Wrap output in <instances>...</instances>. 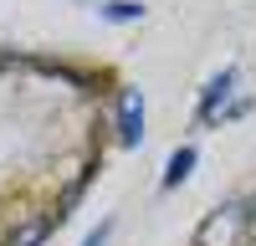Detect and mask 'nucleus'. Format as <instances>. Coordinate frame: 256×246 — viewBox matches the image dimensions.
<instances>
[{
	"label": "nucleus",
	"instance_id": "f257e3e1",
	"mask_svg": "<svg viewBox=\"0 0 256 246\" xmlns=\"http://www.w3.org/2000/svg\"><path fill=\"white\" fill-rule=\"evenodd\" d=\"M246 236H251L246 205L241 200H226V205H216V210L195 226V241H190V246H246Z\"/></svg>",
	"mask_w": 256,
	"mask_h": 246
},
{
	"label": "nucleus",
	"instance_id": "f03ea898",
	"mask_svg": "<svg viewBox=\"0 0 256 246\" xmlns=\"http://www.w3.org/2000/svg\"><path fill=\"white\" fill-rule=\"evenodd\" d=\"M118 144H123V149L144 144V92L138 88L118 92Z\"/></svg>",
	"mask_w": 256,
	"mask_h": 246
},
{
	"label": "nucleus",
	"instance_id": "7ed1b4c3",
	"mask_svg": "<svg viewBox=\"0 0 256 246\" xmlns=\"http://www.w3.org/2000/svg\"><path fill=\"white\" fill-rule=\"evenodd\" d=\"M230 88H236V67H220V77H210V82H205V98H200V108H195V123H200V128H210V123L220 118Z\"/></svg>",
	"mask_w": 256,
	"mask_h": 246
},
{
	"label": "nucleus",
	"instance_id": "20e7f679",
	"mask_svg": "<svg viewBox=\"0 0 256 246\" xmlns=\"http://www.w3.org/2000/svg\"><path fill=\"white\" fill-rule=\"evenodd\" d=\"M52 226H62V220H56V210H36V216L20 220V226H10L0 246H41V241L52 236Z\"/></svg>",
	"mask_w": 256,
	"mask_h": 246
},
{
	"label": "nucleus",
	"instance_id": "39448f33",
	"mask_svg": "<svg viewBox=\"0 0 256 246\" xmlns=\"http://www.w3.org/2000/svg\"><path fill=\"white\" fill-rule=\"evenodd\" d=\"M190 170H195V149H190V144H184V149H174V154H169V164H164V190H174V184H184L190 180Z\"/></svg>",
	"mask_w": 256,
	"mask_h": 246
},
{
	"label": "nucleus",
	"instance_id": "423d86ee",
	"mask_svg": "<svg viewBox=\"0 0 256 246\" xmlns=\"http://www.w3.org/2000/svg\"><path fill=\"white\" fill-rule=\"evenodd\" d=\"M102 20H113V26L144 20V6H138V0H108V6H102Z\"/></svg>",
	"mask_w": 256,
	"mask_h": 246
},
{
	"label": "nucleus",
	"instance_id": "0eeeda50",
	"mask_svg": "<svg viewBox=\"0 0 256 246\" xmlns=\"http://www.w3.org/2000/svg\"><path fill=\"white\" fill-rule=\"evenodd\" d=\"M108 231H113V220H98V226H92V231H88V236H82V246H102V241H108Z\"/></svg>",
	"mask_w": 256,
	"mask_h": 246
},
{
	"label": "nucleus",
	"instance_id": "6e6552de",
	"mask_svg": "<svg viewBox=\"0 0 256 246\" xmlns=\"http://www.w3.org/2000/svg\"><path fill=\"white\" fill-rule=\"evenodd\" d=\"M246 216H251V231H256V195L246 200Z\"/></svg>",
	"mask_w": 256,
	"mask_h": 246
}]
</instances>
